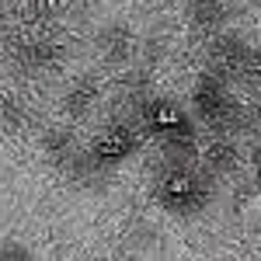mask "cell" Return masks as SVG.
I'll return each mask as SVG.
<instances>
[{
  "mask_svg": "<svg viewBox=\"0 0 261 261\" xmlns=\"http://www.w3.org/2000/svg\"><path fill=\"white\" fill-rule=\"evenodd\" d=\"M143 129L153 133L167 150V164H192L195 157V122L192 115L167 98H146L140 108Z\"/></svg>",
  "mask_w": 261,
  "mask_h": 261,
  "instance_id": "obj_1",
  "label": "cell"
},
{
  "mask_svg": "<svg viewBox=\"0 0 261 261\" xmlns=\"http://www.w3.org/2000/svg\"><path fill=\"white\" fill-rule=\"evenodd\" d=\"M213 174L195 171L192 164H167L157 181V202L174 216H195L213 199Z\"/></svg>",
  "mask_w": 261,
  "mask_h": 261,
  "instance_id": "obj_2",
  "label": "cell"
},
{
  "mask_svg": "<svg viewBox=\"0 0 261 261\" xmlns=\"http://www.w3.org/2000/svg\"><path fill=\"white\" fill-rule=\"evenodd\" d=\"M192 108H195V115H199L209 129H216V133H230V129L241 125V108L230 98L226 77L213 73V70H205L199 81H195V87H192Z\"/></svg>",
  "mask_w": 261,
  "mask_h": 261,
  "instance_id": "obj_3",
  "label": "cell"
},
{
  "mask_svg": "<svg viewBox=\"0 0 261 261\" xmlns=\"http://www.w3.org/2000/svg\"><path fill=\"white\" fill-rule=\"evenodd\" d=\"M136 150H140V136H136L129 125H108L98 140L91 143L87 157L98 164V167H115V164H122L125 157H133Z\"/></svg>",
  "mask_w": 261,
  "mask_h": 261,
  "instance_id": "obj_4",
  "label": "cell"
},
{
  "mask_svg": "<svg viewBox=\"0 0 261 261\" xmlns=\"http://www.w3.org/2000/svg\"><path fill=\"white\" fill-rule=\"evenodd\" d=\"M209 66L220 77L247 73V70H254V49L237 35H220L213 42V49H209Z\"/></svg>",
  "mask_w": 261,
  "mask_h": 261,
  "instance_id": "obj_5",
  "label": "cell"
},
{
  "mask_svg": "<svg viewBox=\"0 0 261 261\" xmlns=\"http://www.w3.org/2000/svg\"><path fill=\"white\" fill-rule=\"evenodd\" d=\"M202 167H205L209 174H226V171H233V167H237V150H233V143H226V140L209 143V146L202 150Z\"/></svg>",
  "mask_w": 261,
  "mask_h": 261,
  "instance_id": "obj_6",
  "label": "cell"
},
{
  "mask_svg": "<svg viewBox=\"0 0 261 261\" xmlns=\"http://www.w3.org/2000/svg\"><path fill=\"white\" fill-rule=\"evenodd\" d=\"M94 98H98V84L84 77V81H77L70 91H66V94H63V108H66V115L81 119V115H87V112H91Z\"/></svg>",
  "mask_w": 261,
  "mask_h": 261,
  "instance_id": "obj_7",
  "label": "cell"
},
{
  "mask_svg": "<svg viewBox=\"0 0 261 261\" xmlns=\"http://www.w3.org/2000/svg\"><path fill=\"white\" fill-rule=\"evenodd\" d=\"M18 60H21L24 70H49L53 63L60 60V49H56L53 42H24Z\"/></svg>",
  "mask_w": 261,
  "mask_h": 261,
  "instance_id": "obj_8",
  "label": "cell"
},
{
  "mask_svg": "<svg viewBox=\"0 0 261 261\" xmlns=\"http://www.w3.org/2000/svg\"><path fill=\"white\" fill-rule=\"evenodd\" d=\"M188 14L195 28H220L226 21V0H192Z\"/></svg>",
  "mask_w": 261,
  "mask_h": 261,
  "instance_id": "obj_9",
  "label": "cell"
},
{
  "mask_svg": "<svg viewBox=\"0 0 261 261\" xmlns=\"http://www.w3.org/2000/svg\"><path fill=\"white\" fill-rule=\"evenodd\" d=\"M45 153L53 161H73L77 157V146H73V136L66 129H49L45 133Z\"/></svg>",
  "mask_w": 261,
  "mask_h": 261,
  "instance_id": "obj_10",
  "label": "cell"
},
{
  "mask_svg": "<svg viewBox=\"0 0 261 261\" xmlns=\"http://www.w3.org/2000/svg\"><path fill=\"white\" fill-rule=\"evenodd\" d=\"M101 53H105V56H112V60L125 56V53H129V32H125L122 24L108 28V32L101 35Z\"/></svg>",
  "mask_w": 261,
  "mask_h": 261,
  "instance_id": "obj_11",
  "label": "cell"
},
{
  "mask_svg": "<svg viewBox=\"0 0 261 261\" xmlns=\"http://www.w3.org/2000/svg\"><path fill=\"white\" fill-rule=\"evenodd\" d=\"M0 122H4V129H21L24 125V108H21L18 98L0 101Z\"/></svg>",
  "mask_w": 261,
  "mask_h": 261,
  "instance_id": "obj_12",
  "label": "cell"
},
{
  "mask_svg": "<svg viewBox=\"0 0 261 261\" xmlns=\"http://www.w3.org/2000/svg\"><path fill=\"white\" fill-rule=\"evenodd\" d=\"M28 258H32V251L24 244H18L14 237H4L0 241V261H28Z\"/></svg>",
  "mask_w": 261,
  "mask_h": 261,
  "instance_id": "obj_13",
  "label": "cell"
},
{
  "mask_svg": "<svg viewBox=\"0 0 261 261\" xmlns=\"http://www.w3.org/2000/svg\"><path fill=\"white\" fill-rule=\"evenodd\" d=\"M254 181H258V188H261V150L254 153Z\"/></svg>",
  "mask_w": 261,
  "mask_h": 261,
  "instance_id": "obj_14",
  "label": "cell"
},
{
  "mask_svg": "<svg viewBox=\"0 0 261 261\" xmlns=\"http://www.w3.org/2000/svg\"><path fill=\"white\" fill-rule=\"evenodd\" d=\"M251 125H254V129H258V133H261V108H258V112H254V119H251Z\"/></svg>",
  "mask_w": 261,
  "mask_h": 261,
  "instance_id": "obj_15",
  "label": "cell"
},
{
  "mask_svg": "<svg viewBox=\"0 0 261 261\" xmlns=\"http://www.w3.org/2000/svg\"><path fill=\"white\" fill-rule=\"evenodd\" d=\"M254 70H258V73H261V49H258V53H254Z\"/></svg>",
  "mask_w": 261,
  "mask_h": 261,
  "instance_id": "obj_16",
  "label": "cell"
}]
</instances>
